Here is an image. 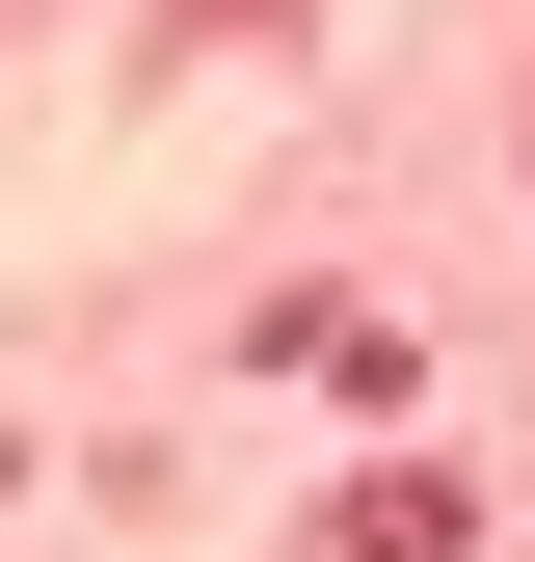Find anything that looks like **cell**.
Segmentation results:
<instances>
[{
  "mask_svg": "<svg viewBox=\"0 0 535 562\" xmlns=\"http://www.w3.org/2000/svg\"><path fill=\"white\" fill-rule=\"evenodd\" d=\"M321 562H482V509H455V482H429V456H375V482H349V509H321Z\"/></svg>",
  "mask_w": 535,
  "mask_h": 562,
  "instance_id": "1",
  "label": "cell"
}]
</instances>
